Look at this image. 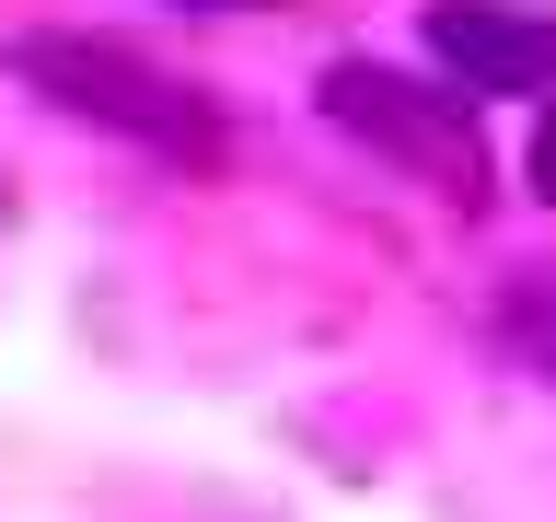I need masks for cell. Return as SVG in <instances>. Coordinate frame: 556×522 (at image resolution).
<instances>
[{"instance_id": "obj_6", "label": "cell", "mask_w": 556, "mask_h": 522, "mask_svg": "<svg viewBox=\"0 0 556 522\" xmlns=\"http://www.w3.org/2000/svg\"><path fill=\"white\" fill-rule=\"evenodd\" d=\"M208 12H255V0H208Z\"/></svg>"}, {"instance_id": "obj_1", "label": "cell", "mask_w": 556, "mask_h": 522, "mask_svg": "<svg viewBox=\"0 0 556 522\" xmlns=\"http://www.w3.org/2000/svg\"><path fill=\"white\" fill-rule=\"evenodd\" d=\"M12 70H24L35 94H59L70 116H93V128L139 139L151 163L220 174V116H208L174 70H151L139 47H116V35H24V47H12Z\"/></svg>"}, {"instance_id": "obj_2", "label": "cell", "mask_w": 556, "mask_h": 522, "mask_svg": "<svg viewBox=\"0 0 556 522\" xmlns=\"http://www.w3.org/2000/svg\"><path fill=\"white\" fill-rule=\"evenodd\" d=\"M325 116H337L348 139H371L382 163H406L417 186H441V198H476L486 186L476 116H464V94H441V82H406V70H382V59H337L325 70Z\"/></svg>"}, {"instance_id": "obj_5", "label": "cell", "mask_w": 556, "mask_h": 522, "mask_svg": "<svg viewBox=\"0 0 556 522\" xmlns=\"http://www.w3.org/2000/svg\"><path fill=\"white\" fill-rule=\"evenodd\" d=\"M533 198L556 209V104H545V116H533Z\"/></svg>"}, {"instance_id": "obj_4", "label": "cell", "mask_w": 556, "mask_h": 522, "mask_svg": "<svg viewBox=\"0 0 556 522\" xmlns=\"http://www.w3.org/2000/svg\"><path fill=\"white\" fill-rule=\"evenodd\" d=\"M498 337H510L521 372L556 383V278H510V302H498Z\"/></svg>"}, {"instance_id": "obj_3", "label": "cell", "mask_w": 556, "mask_h": 522, "mask_svg": "<svg viewBox=\"0 0 556 522\" xmlns=\"http://www.w3.org/2000/svg\"><path fill=\"white\" fill-rule=\"evenodd\" d=\"M429 59L452 94H545L556 82V12L521 0H429Z\"/></svg>"}]
</instances>
